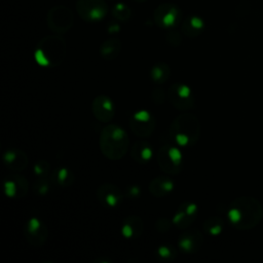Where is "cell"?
<instances>
[{
    "label": "cell",
    "mask_w": 263,
    "mask_h": 263,
    "mask_svg": "<svg viewBox=\"0 0 263 263\" xmlns=\"http://www.w3.org/2000/svg\"><path fill=\"white\" fill-rule=\"evenodd\" d=\"M260 203L252 197H239L235 199L228 211L230 223L238 229L254 227L262 217Z\"/></svg>",
    "instance_id": "obj_1"
},
{
    "label": "cell",
    "mask_w": 263,
    "mask_h": 263,
    "mask_svg": "<svg viewBox=\"0 0 263 263\" xmlns=\"http://www.w3.org/2000/svg\"><path fill=\"white\" fill-rule=\"evenodd\" d=\"M100 148L105 157L118 160L126 154L129 140L126 132L117 124H107L100 135Z\"/></svg>",
    "instance_id": "obj_2"
},
{
    "label": "cell",
    "mask_w": 263,
    "mask_h": 263,
    "mask_svg": "<svg viewBox=\"0 0 263 263\" xmlns=\"http://www.w3.org/2000/svg\"><path fill=\"white\" fill-rule=\"evenodd\" d=\"M200 135V122L193 114L177 116L170 126V137L179 147L194 145Z\"/></svg>",
    "instance_id": "obj_3"
},
{
    "label": "cell",
    "mask_w": 263,
    "mask_h": 263,
    "mask_svg": "<svg viewBox=\"0 0 263 263\" xmlns=\"http://www.w3.org/2000/svg\"><path fill=\"white\" fill-rule=\"evenodd\" d=\"M66 55V42L58 35L42 38L35 49L34 57L38 65L52 68L59 66Z\"/></svg>",
    "instance_id": "obj_4"
},
{
    "label": "cell",
    "mask_w": 263,
    "mask_h": 263,
    "mask_svg": "<svg viewBox=\"0 0 263 263\" xmlns=\"http://www.w3.org/2000/svg\"><path fill=\"white\" fill-rule=\"evenodd\" d=\"M160 170L166 174H178L182 170L183 155L181 150L174 145L161 146L156 155Z\"/></svg>",
    "instance_id": "obj_5"
},
{
    "label": "cell",
    "mask_w": 263,
    "mask_h": 263,
    "mask_svg": "<svg viewBox=\"0 0 263 263\" xmlns=\"http://www.w3.org/2000/svg\"><path fill=\"white\" fill-rule=\"evenodd\" d=\"M48 28L55 34L68 32L74 23V15L70 8L65 5H57L50 8L46 15Z\"/></svg>",
    "instance_id": "obj_6"
},
{
    "label": "cell",
    "mask_w": 263,
    "mask_h": 263,
    "mask_svg": "<svg viewBox=\"0 0 263 263\" xmlns=\"http://www.w3.org/2000/svg\"><path fill=\"white\" fill-rule=\"evenodd\" d=\"M76 11L85 22H99L107 15L108 6L104 0H77Z\"/></svg>",
    "instance_id": "obj_7"
},
{
    "label": "cell",
    "mask_w": 263,
    "mask_h": 263,
    "mask_svg": "<svg viewBox=\"0 0 263 263\" xmlns=\"http://www.w3.org/2000/svg\"><path fill=\"white\" fill-rule=\"evenodd\" d=\"M167 99L171 104L179 110H189L193 108L195 100L191 88L181 82H176L168 88Z\"/></svg>",
    "instance_id": "obj_8"
},
{
    "label": "cell",
    "mask_w": 263,
    "mask_h": 263,
    "mask_svg": "<svg viewBox=\"0 0 263 263\" xmlns=\"http://www.w3.org/2000/svg\"><path fill=\"white\" fill-rule=\"evenodd\" d=\"M129 126L136 136L140 138H147L155 129L156 121L149 111L140 110L132 115L129 119Z\"/></svg>",
    "instance_id": "obj_9"
},
{
    "label": "cell",
    "mask_w": 263,
    "mask_h": 263,
    "mask_svg": "<svg viewBox=\"0 0 263 263\" xmlns=\"http://www.w3.org/2000/svg\"><path fill=\"white\" fill-rule=\"evenodd\" d=\"M153 18L159 28L173 29L181 20V11L174 4L162 3L154 10Z\"/></svg>",
    "instance_id": "obj_10"
},
{
    "label": "cell",
    "mask_w": 263,
    "mask_h": 263,
    "mask_svg": "<svg viewBox=\"0 0 263 263\" xmlns=\"http://www.w3.org/2000/svg\"><path fill=\"white\" fill-rule=\"evenodd\" d=\"M24 234L26 240L31 246L40 247L46 241L48 237V230L42 220L37 217H32L25 223Z\"/></svg>",
    "instance_id": "obj_11"
},
{
    "label": "cell",
    "mask_w": 263,
    "mask_h": 263,
    "mask_svg": "<svg viewBox=\"0 0 263 263\" xmlns=\"http://www.w3.org/2000/svg\"><path fill=\"white\" fill-rule=\"evenodd\" d=\"M97 198L104 206L116 208L123 200V192L114 184L104 183L97 189Z\"/></svg>",
    "instance_id": "obj_12"
},
{
    "label": "cell",
    "mask_w": 263,
    "mask_h": 263,
    "mask_svg": "<svg viewBox=\"0 0 263 263\" xmlns=\"http://www.w3.org/2000/svg\"><path fill=\"white\" fill-rule=\"evenodd\" d=\"M91 111L99 121L108 123L114 117L115 105L108 96L100 95L93 99L91 103Z\"/></svg>",
    "instance_id": "obj_13"
},
{
    "label": "cell",
    "mask_w": 263,
    "mask_h": 263,
    "mask_svg": "<svg viewBox=\"0 0 263 263\" xmlns=\"http://www.w3.org/2000/svg\"><path fill=\"white\" fill-rule=\"evenodd\" d=\"M29 190V182L26 177L20 173L8 175L4 180V191L10 198H22Z\"/></svg>",
    "instance_id": "obj_14"
},
{
    "label": "cell",
    "mask_w": 263,
    "mask_h": 263,
    "mask_svg": "<svg viewBox=\"0 0 263 263\" xmlns=\"http://www.w3.org/2000/svg\"><path fill=\"white\" fill-rule=\"evenodd\" d=\"M197 205L193 202L188 201L180 204L172 219L173 224L179 229L188 228L197 217Z\"/></svg>",
    "instance_id": "obj_15"
},
{
    "label": "cell",
    "mask_w": 263,
    "mask_h": 263,
    "mask_svg": "<svg viewBox=\"0 0 263 263\" xmlns=\"http://www.w3.org/2000/svg\"><path fill=\"white\" fill-rule=\"evenodd\" d=\"M203 243L202 234L193 229V230H185L179 237L178 246L184 253H195L197 252Z\"/></svg>",
    "instance_id": "obj_16"
},
{
    "label": "cell",
    "mask_w": 263,
    "mask_h": 263,
    "mask_svg": "<svg viewBox=\"0 0 263 263\" xmlns=\"http://www.w3.org/2000/svg\"><path fill=\"white\" fill-rule=\"evenodd\" d=\"M3 161L9 170L16 173L24 171L29 163L27 154L17 148L7 150L3 155Z\"/></svg>",
    "instance_id": "obj_17"
},
{
    "label": "cell",
    "mask_w": 263,
    "mask_h": 263,
    "mask_svg": "<svg viewBox=\"0 0 263 263\" xmlns=\"http://www.w3.org/2000/svg\"><path fill=\"white\" fill-rule=\"evenodd\" d=\"M144 229V223L141 217L137 215L127 216L122 221L121 234L126 239H136L141 236Z\"/></svg>",
    "instance_id": "obj_18"
},
{
    "label": "cell",
    "mask_w": 263,
    "mask_h": 263,
    "mask_svg": "<svg viewBox=\"0 0 263 263\" xmlns=\"http://www.w3.org/2000/svg\"><path fill=\"white\" fill-rule=\"evenodd\" d=\"M153 156V149L149 142L139 140L132 147V158L138 164H146Z\"/></svg>",
    "instance_id": "obj_19"
},
{
    "label": "cell",
    "mask_w": 263,
    "mask_h": 263,
    "mask_svg": "<svg viewBox=\"0 0 263 263\" xmlns=\"http://www.w3.org/2000/svg\"><path fill=\"white\" fill-rule=\"evenodd\" d=\"M174 182L166 176H158L152 179L148 185L150 193L155 197H163L174 190Z\"/></svg>",
    "instance_id": "obj_20"
},
{
    "label": "cell",
    "mask_w": 263,
    "mask_h": 263,
    "mask_svg": "<svg viewBox=\"0 0 263 263\" xmlns=\"http://www.w3.org/2000/svg\"><path fill=\"white\" fill-rule=\"evenodd\" d=\"M204 30V22L197 15H190L186 17L181 24L182 33L190 38L197 37Z\"/></svg>",
    "instance_id": "obj_21"
},
{
    "label": "cell",
    "mask_w": 263,
    "mask_h": 263,
    "mask_svg": "<svg viewBox=\"0 0 263 263\" xmlns=\"http://www.w3.org/2000/svg\"><path fill=\"white\" fill-rule=\"evenodd\" d=\"M121 41L117 38H109L105 40L100 46V54L105 60H114L121 51Z\"/></svg>",
    "instance_id": "obj_22"
},
{
    "label": "cell",
    "mask_w": 263,
    "mask_h": 263,
    "mask_svg": "<svg viewBox=\"0 0 263 263\" xmlns=\"http://www.w3.org/2000/svg\"><path fill=\"white\" fill-rule=\"evenodd\" d=\"M150 76L155 83L163 84L168 80L171 76V68L166 63H157L152 67Z\"/></svg>",
    "instance_id": "obj_23"
},
{
    "label": "cell",
    "mask_w": 263,
    "mask_h": 263,
    "mask_svg": "<svg viewBox=\"0 0 263 263\" xmlns=\"http://www.w3.org/2000/svg\"><path fill=\"white\" fill-rule=\"evenodd\" d=\"M51 181L55 182L62 187H69L74 183V174L67 167H60L55 170L51 177Z\"/></svg>",
    "instance_id": "obj_24"
},
{
    "label": "cell",
    "mask_w": 263,
    "mask_h": 263,
    "mask_svg": "<svg viewBox=\"0 0 263 263\" xmlns=\"http://www.w3.org/2000/svg\"><path fill=\"white\" fill-rule=\"evenodd\" d=\"M223 221L216 216L210 217L203 223V229L211 235H217L222 231Z\"/></svg>",
    "instance_id": "obj_25"
},
{
    "label": "cell",
    "mask_w": 263,
    "mask_h": 263,
    "mask_svg": "<svg viewBox=\"0 0 263 263\" xmlns=\"http://www.w3.org/2000/svg\"><path fill=\"white\" fill-rule=\"evenodd\" d=\"M113 16L121 22H126L132 16V10L130 8L124 4V3H117L114 5L113 10H112Z\"/></svg>",
    "instance_id": "obj_26"
},
{
    "label": "cell",
    "mask_w": 263,
    "mask_h": 263,
    "mask_svg": "<svg viewBox=\"0 0 263 263\" xmlns=\"http://www.w3.org/2000/svg\"><path fill=\"white\" fill-rule=\"evenodd\" d=\"M51 179L47 177H39L33 184V191L37 195H44L49 191Z\"/></svg>",
    "instance_id": "obj_27"
},
{
    "label": "cell",
    "mask_w": 263,
    "mask_h": 263,
    "mask_svg": "<svg viewBox=\"0 0 263 263\" xmlns=\"http://www.w3.org/2000/svg\"><path fill=\"white\" fill-rule=\"evenodd\" d=\"M156 254L162 260H171V259H173L175 257L176 252H175L174 248H172L171 246L163 245V246H159L157 248Z\"/></svg>",
    "instance_id": "obj_28"
},
{
    "label": "cell",
    "mask_w": 263,
    "mask_h": 263,
    "mask_svg": "<svg viewBox=\"0 0 263 263\" xmlns=\"http://www.w3.org/2000/svg\"><path fill=\"white\" fill-rule=\"evenodd\" d=\"M33 170L38 177H47L50 172V165L45 160H39L34 164Z\"/></svg>",
    "instance_id": "obj_29"
},
{
    "label": "cell",
    "mask_w": 263,
    "mask_h": 263,
    "mask_svg": "<svg viewBox=\"0 0 263 263\" xmlns=\"http://www.w3.org/2000/svg\"><path fill=\"white\" fill-rule=\"evenodd\" d=\"M166 41L167 43L171 45V46H179L182 42V37H181V34L178 32V31H175V30H172L167 33L166 35Z\"/></svg>",
    "instance_id": "obj_30"
},
{
    "label": "cell",
    "mask_w": 263,
    "mask_h": 263,
    "mask_svg": "<svg viewBox=\"0 0 263 263\" xmlns=\"http://www.w3.org/2000/svg\"><path fill=\"white\" fill-rule=\"evenodd\" d=\"M173 221L168 220L167 218H160L155 223V228L158 232H167L172 226Z\"/></svg>",
    "instance_id": "obj_31"
},
{
    "label": "cell",
    "mask_w": 263,
    "mask_h": 263,
    "mask_svg": "<svg viewBox=\"0 0 263 263\" xmlns=\"http://www.w3.org/2000/svg\"><path fill=\"white\" fill-rule=\"evenodd\" d=\"M152 99L156 104H162L165 101V92L162 88H155L152 92Z\"/></svg>",
    "instance_id": "obj_32"
},
{
    "label": "cell",
    "mask_w": 263,
    "mask_h": 263,
    "mask_svg": "<svg viewBox=\"0 0 263 263\" xmlns=\"http://www.w3.org/2000/svg\"><path fill=\"white\" fill-rule=\"evenodd\" d=\"M141 194V188L138 187V186H130L128 189H127V195L129 197H133V198H137L139 195Z\"/></svg>",
    "instance_id": "obj_33"
},
{
    "label": "cell",
    "mask_w": 263,
    "mask_h": 263,
    "mask_svg": "<svg viewBox=\"0 0 263 263\" xmlns=\"http://www.w3.org/2000/svg\"><path fill=\"white\" fill-rule=\"evenodd\" d=\"M108 31H109V33H117L119 31V25L115 24V23L109 24Z\"/></svg>",
    "instance_id": "obj_34"
},
{
    "label": "cell",
    "mask_w": 263,
    "mask_h": 263,
    "mask_svg": "<svg viewBox=\"0 0 263 263\" xmlns=\"http://www.w3.org/2000/svg\"><path fill=\"white\" fill-rule=\"evenodd\" d=\"M135 2H138V3H140V2H144L145 0H134Z\"/></svg>",
    "instance_id": "obj_35"
}]
</instances>
